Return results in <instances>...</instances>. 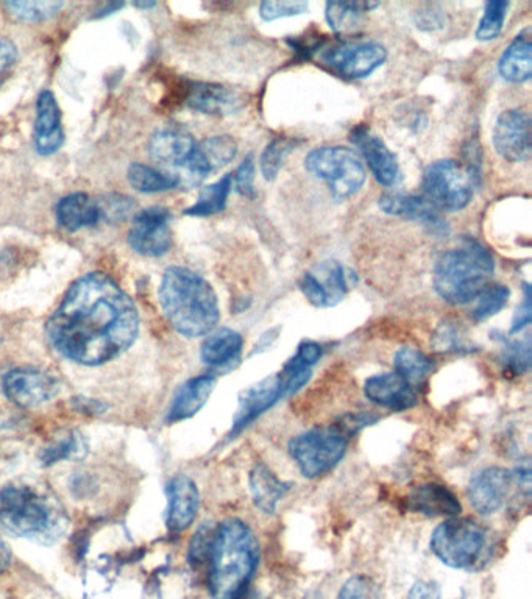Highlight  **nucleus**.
<instances>
[{
	"label": "nucleus",
	"instance_id": "nucleus-17",
	"mask_svg": "<svg viewBox=\"0 0 532 599\" xmlns=\"http://www.w3.org/2000/svg\"><path fill=\"white\" fill-rule=\"evenodd\" d=\"M349 139L355 144L361 157L366 159L368 169H371L372 175H374L380 185H397L400 178H402L398 161L390 147L382 141V138L372 134L368 127L359 126L352 131Z\"/></svg>",
	"mask_w": 532,
	"mask_h": 599
},
{
	"label": "nucleus",
	"instance_id": "nucleus-22",
	"mask_svg": "<svg viewBox=\"0 0 532 599\" xmlns=\"http://www.w3.org/2000/svg\"><path fill=\"white\" fill-rule=\"evenodd\" d=\"M380 208L391 216L417 222V224L428 228L433 235H449L446 222L442 219L437 209L423 197L406 196V194H384L380 198Z\"/></svg>",
	"mask_w": 532,
	"mask_h": 599
},
{
	"label": "nucleus",
	"instance_id": "nucleus-12",
	"mask_svg": "<svg viewBox=\"0 0 532 599\" xmlns=\"http://www.w3.org/2000/svg\"><path fill=\"white\" fill-rule=\"evenodd\" d=\"M170 213L165 208H146L136 214L128 243L136 253L142 256L166 255L173 247V233L169 227Z\"/></svg>",
	"mask_w": 532,
	"mask_h": 599
},
{
	"label": "nucleus",
	"instance_id": "nucleus-36",
	"mask_svg": "<svg viewBox=\"0 0 532 599\" xmlns=\"http://www.w3.org/2000/svg\"><path fill=\"white\" fill-rule=\"evenodd\" d=\"M509 297H511L509 287L503 286V284L489 283L481 291V294L477 295L475 308L470 313V317L476 324L489 321V318L496 316L500 311L504 310V306L508 305Z\"/></svg>",
	"mask_w": 532,
	"mask_h": 599
},
{
	"label": "nucleus",
	"instance_id": "nucleus-13",
	"mask_svg": "<svg viewBox=\"0 0 532 599\" xmlns=\"http://www.w3.org/2000/svg\"><path fill=\"white\" fill-rule=\"evenodd\" d=\"M7 399L21 407H38L56 399L60 386L49 373L38 369H14L2 379Z\"/></svg>",
	"mask_w": 532,
	"mask_h": 599
},
{
	"label": "nucleus",
	"instance_id": "nucleus-38",
	"mask_svg": "<svg viewBox=\"0 0 532 599\" xmlns=\"http://www.w3.org/2000/svg\"><path fill=\"white\" fill-rule=\"evenodd\" d=\"M63 2L56 0H37V2H9L6 3V9L22 22H41L46 19L56 17L58 11L63 9Z\"/></svg>",
	"mask_w": 532,
	"mask_h": 599
},
{
	"label": "nucleus",
	"instance_id": "nucleus-11",
	"mask_svg": "<svg viewBox=\"0 0 532 599\" xmlns=\"http://www.w3.org/2000/svg\"><path fill=\"white\" fill-rule=\"evenodd\" d=\"M387 60V50L375 41L345 42L324 53L325 65L349 80L364 79Z\"/></svg>",
	"mask_w": 532,
	"mask_h": 599
},
{
	"label": "nucleus",
	"instance_id": "nucleus-43",
	"mask_svg": "<svg viewBox=\"0 0 532 599\" xmlns=\"http://www.w3.org/2000/svg\"><path fill=\"white\" fill-rule=\"evenodd\" d=\"M309 10L308 2H294V0H283V2L259 3V17L264 21L272 22L282 18L298 17Z\"/></svg>",
	"mask_w": 532,
	"mask_h": 599
},
{
	"label": "nucleus",
	"instance_id": "nucleus-6",
	"mask_svg": "<svg viewBox=\"0 0 532 599\" xmlns=\"http://www.w3.org/2000/svg\"><path fill=\"white\" fill-rule=\"evenodd\" d=\"M430 548L444 566L470 570L483 562L489 550V534L477 521L453 517L434 529Z\"/></svg>",
	"mask_w": 532,
	"mask_h": 599
},
{
	"label": "nucleus",
	"instance_id": "nucleus-3",
	"mask_svg": "<svg viewBox=\"0 0 532 599\" xmlns=\"http://www.w3.org/2000/svg\"><path fill=\"white\" fill-rule=\"evenodd\" d=\"M208 559L213 598L238 599L258 567V539L243 520H225L216 528Z\"/></svg>",
	"mask_w": 532,
	"mask_h": 599
},
{
	"label": "nucleus",
	"instance_id": "nucleus-40",
	"mask_svg": "<svg viewBox=\"0 0 532 599\" xmlns=\"http://www.w3.org/2000/svg\"><path fill=\"white\" fill-rule=\"evenodd\" d=\"M509 2L492 0L485 3L483 18L476 29V38L480 41H492L500 37L506 19Z\"/></svg>",
	"mask_w": 532,
	"mask_h": 599
},
{
	"label": "nucleus",
	"instance_id": "nucleus-10",
	"mask_svg": "<svg viewBox=\"0 0 532 599\" xmlns=\"http://www.w3.org/2000/svg\"><path fill=\"white\" fill-rule=\"evenodd\" d=\"M356 284L358 276L352 268L337 261H324L302 276L301 291L316 308H333L355 289Z\"/></svg>",
	"mask_w": 532,
	"mask_h": 599
},
{
	"label": "nucleus",
	"instance_id": "nucleus-26",
	"mask_svg": "<svg viewBox=\"0 0 532 599\" xmlns=\"http://www.w3.org/2000/svg\"><path fill=\"white\" fill-rule=\"evenodd\" d=\"M321 357L322 347L317 342L305 341L298 345L297 353L283 365V371L278 375L285 399L294 395L308 383L313 375V367L321 361Z\"/></svg>",
	"mask_w": 532,
	"mask_h": 599
},
{
	"label": "nucleus",
	"instance_id": "nucleus-54",
	"mask_svg": "<svg viewBox=\"0 0 532 599\" xmlns=\"http://www.w3.org/2000/svg\"><path fill=\"white\" fill-rule=\"evenodd\" d=\"M135 7L136 9H154L155 7V3L154 2H149V3H142V2H139V3H135Z\"/></svg>",
	"mask_w": 532,
	"mask_h": 599
},
{
	"label": "nucleus",
	"instance_id": "nucleus-44",
	"mask_svg": "<svg viewBox=\"0 0 532 599\" xmlns=\"http://www.w3.org/2000/svg\"><path fill=\"white\" fill-rule=\"evenodd\" d=\"M215 531L208 524L201 527L199 531L194 534L191 543H189L188 560L191 566H200L205 560L209 558V551H211L213 539H215Z\"/></svg>",
	"mask_w": 532,
	"mask_h": 599
},
{
	"label": "nucleus",
	"instance_id": "nucleus-20",
	"mask_svg": "<svg viewBox=\"0 0 532 599\" xmlns=\"http://www.w3.org/2000/svg\"><path fill=\"white\" fill-rule=\"evenodd\" d=\"M35 150L42 157L57 154L65 144L61 110L53 92L42 91L37 100V118L33 130Z\"/></svg>",
	"mask_w": 532,
	"mask_h": 599
},
{
	"label": "nucleus",
	"instance_id": "nucleus-51",
	"mask_svg": "<svg viewBox=\"0 0 532 599\" xmlns=\"http://www.w3.org/2000/svg\"><path fill=\"white\" fill-rule=\"evenodd\" d=\"M417 24L423 30L437 29V27H442L441 17L437 13H431V10L422 11L417 14Z\"/></svg>",
	"mask_w": 532,
	"mask_h": 599
},
{
	"label": "nucleus",
	"instance_id": "nucleus-35",
	"mask_svg": "<svg viewBox=\"0 0 532 599\" xmlns=\"http://www.w3.org/2000/svg\"><path fill=\"white\" fill-rule=\"evenodd\" d=\"M128 181L136 190L144 194L165 193L180 185L178 175L161 173L155 167L134 163L128 167Z\"/></svg>",
	"mask_w": 532,
	"mask_h": 599
},
{
	"label": "nucleus",
	"instance_id": "nucleus-21",
	"mask_svg": "<svg viewBox=\"0 0 532 599\" xmlns=\"http://www.w3.org/2000/svg\"><path fill=\"white\" fill-rule=\"evenodd\" d=\"M364 394L384 410L403 412L417 406L418 395L397 373H380L364 384Z\"/></svg>",
	"mask_w": 532,
	"mask_h": 599
},
{
	"label": "nucleus",
	"instance_id": "nucleus-48",
	"mask_svg": "<svg viewBox=\"0 0 532 599\" xmlns=\"http://www.w3.org/2000/svg\"><path fill=\"white\" fill-rule=\"evenodd\" d=\"M18 60V48L13 41L0 37V73L13 68Z\"/></svg>",
	"mask_w": 532,
	"mask_h": 599
},
{
	"label": "nucleus",
	"instance_id": "nucleus-32",
	"mask_svg": "<svg viewBox=\"0 0 532 599\" xmlns=\"http://www.w3.org/2000/svg\"><path fill=\"white\" fill-rule=\"evenodd\" d=\"M378 7L371 2L326 3L325 17L329 27L337 33H352L358 30L364 13Z\"/></svg>",
	"mask_w": 532,
	"mask_h": 599
},
{
	"label": "nucleus",
	"instance_id": "nucleus-18",
	"mask_svg": "<svg viewBox=\"0 0 532 599\" xmlns=\"http://www.w3.org/2000/svg\"><path fill=\"white\" fill-rule=\"evenodd\" d=\"M282 399H285V395H283L278 375L269 376V379L259 381L254 386L246 389L243 395L239 396V406L235 419H233L230 438L247 430L255 420L266 414Z\"/></svg>",
	"mask_w": 532,
	"mask_h": 599
},
{
	"label": "nucleus",
	"instance_id": "nucleus-9",
	"mask_svg": "<svg viewBox=\"0 0 532 599\" xmlns=\"http://www.w3.org/2000/svg\"><path fill=\"white\" fill-rule=\"evenodd\" d=\"M348 438L336 425L313 428L289 442L290 458L303 477L314 480L332 472L347 451Z\"/></svg>",
	"mask_w": 532,
	"mask_h": 599
},
{
	"label": "nucleus",
	"instance_id": "nucleus-1",
	"mask_svg": "<svg viewBox=\"0 0 532 599\" xmlns=\"http://www.w3.org/2000/svg\"><path fill=\"white\" fill-rule=\"evenodd\" d=\"M138 333L139 314L134 300L100 272L73 282L48 322L50 345L80 365L116 360L135 344Z\"/></svg>",
	"mask_w": 532,
	"mask_h": 599
},
{
	"label": "nucleus",
	"instance_id": "nucleus-19",
	"mask_svg": "<svg viewBox=\"0 0 532 599\" xmlns=\"http://www.w3.org/2000/svg\"><path fill=\"white\" fill-rule=\"evenodd\" d=\"M167 493V528L174 532L188 529L199 512L200 493L196 482L186 474H177L169 481Z\"/></svg>",
	"mask_w": 532,
	"mask_h": 599
},
{
	"label": "nucleus",
	"instance_id": "nucleus-2",
	"mask_svg": "<svg viewBox=\"0 0 532 599\" xmlns=\"http://www.w3.org/2000/svg\"><path fill=\"white\" fill-rule=\"evenodd\" d=\"M159 303L167 321L181 336H205L219 324L215 289L204 276L189 268H167L159 286Z\"/></svg>",
	"mask_w": 532,
	"mask_h": 599
},
{
	"label": "nucleus",
	"instance_id": "nucleus-27",
	"mask_svg": "<svg viewBox=\"0 0 532 599\" xmlns=\"http://www.w3.org/2000/svg\"><path fill=\"white\" fill-rule=\"evenodd\" d=\"M248 488H250L252 500L256 508L264 513H274L293 484L279 480L277 474L263 462H256L248 474Z\"/></svg>",
	"mask_w": 532,
	"mask_h": 599
},
{
	"label": "nucleus",
	"instance_id": "nucleus-30",
	"mask_svg": "<svg viewBox=\"0 0 532 599\" xmlns=\"http://www.w3.org/2000/svg\"><path fill=\"white\" fill-rule=\"evenodd\" d=\"M56 214L58 225L68 232L92 227L102 219L99 204L83 193L69 194L61 198Z\"/></svg>",
	"mask_w": 532,
	"mask_h": 599
},
{
	"label": "nucleus",
	"instance_id": "nucleus-37",
	"mask_svg": "<svg viewBox=\"0 0 532 599\" xmlns=\"http://www.w3.org/2000/svg\"><path fill=\"white\" fill-rule=\"evenodd\" d=\"M297 138H275L267 144L262 155V174L267 181H274L285 166L287 157L298 147Z\"/></svg>",
	"mask_w": 532,
	"mask_h": 599
},
{
	"label": "nucleus",
	"instance_id": "nucleus-24",
	"mask_svg": "<svg viewBox=\"0 0 532 599\" xmlns=\"http://www.w3.org/2000/svg\"><path fill=\"white\" fill-rule=\"evenodd\" d=\"M197 143L188 131L180 128H165L151 136L149 154L155 161L162 165L185 167L191 159Z\"/></svg>",
	"mask_w": 532,
	"mask_h": 599
},
{
	"label": "nucleus",
	"instance_id": "nucleus-49",
	"mask_svg": "<svg viewBox=\"0 0 532 599\" xmlns=\"http://www.w3.org/2000/svg\"><path fill=\"white\" fill-rule=\"evenodd\" d=\"M406 599H442L441 590L434 582L417 581L411 587Z\"/></svg>",
	"mask_w": 532,
	"mask_h": 599
},
{
	"label": "nucleus",
	"instance_id": "nucleus-29",
	"mask_svg": "<svg viewBox=\"0 0 532 599\" xmlns=\"http://www.w3.org/2000/svg\"><path fill=\"white\" fill-rule=\"evenodd\" d=\"M243 348L244 340L238 332L220 328L205 340L200 357L209 367L230 369L233 364L238 363Z\"/></svg>",
	"mask_w": 532,
	"mask_h": 599
},
{
	"label": "nucleus",
	"instance_id": "nucleus-28",
	"mask_svg": "<svg viewBox=\"0 0 532 599\" xmlns=\"http://www.w3.org/2000/svg\"><path fill=\"white\" fill-rule=\"evenodd\" d=\"M215 386L216 379L211 375L196 376L186 381L184 386L178 389L170 406V422H181V420L194 418L208 403Z\"/></svg>",
	"mask_w": 532,
	"mask_h": 599
},
{
	"label": "nucleus",
	"instance_id": "nucleus-23",
	"mask_svg": "<svg viewBox=\"0 0 532 599\" xmlns=\"http://www.w3.org/2000/svg\"><path fill=\"white\" fill-rule=\"evenodd\" d=\"M407 508L422 515L450 517V519L460 515L462 511L460 500L452 490L436 482L417 485L411 490Z\"/></svg>",
	"mask_w": 532,
	"mask_h": 599
},
{
	"label": "nucleus",
	"instance_id": "nucleus-47",
	"mask_svg": "<svg viewBox=\"0 0 532 599\" xmlns=\"http://www.w3.org/2000/svg\"><path fill=\"white\" fill-rule=\"evenodd\" d=\"M524 297L522 305L516 308L514 321H512L511 334L523 332L531 324V287L530 284H524Z\"/></svg>",
	"mask_w": 532,
	"mask_h": 599
},
{
	"label": "nucleus",
	"instance_id": "nucleus-16",
	"mask_svg": "<svg viewBox=\"0 0 532 599\" xmlns=\"http://www.w3.org/2000/svg\"><path fill=\"white\" fill-rule=\"evenodd\" d=\"M514 485L512 472L501 467H487L470 481L467 495L470 504L481 515H492L506 504Z\"/></svg>",
	"mask_w": 532,
	"mask_h": 599
},
{
	"label": "nucleus",
	"instance_id": "nucleus-25",
	"mask_svg": "<svg viewBox=\"0 0 532 599\" xmlns=\"http://www.w3.org/2000/svg\"><path fill=\"white\" fill-rule=\"evenodd\" d=\"M188 105L201 115L228 116L244 107V97L220 85L196 84L189 89Z\"/></svg>",
	"mask_w": 532,
	"mask_h": 599
},
{
	"label": "nucleus",
	"instance_id": "nucleus-42",
	"mask_svg": "<svg viewBox=\"0 0 532 599\" xmlns=\"http://www.w3.org/2000/svg\"><path fill=\"white\" fill-rule=\"evenodd\" d=\"M337 599H383L382 589L374 579L368 576H352L348 581L341 587Z\"/></svg>",
	"mask_w": 532,
	"mask_h": 599
},
{
	"label": "nucleus",
	"instance_id": "nucleus-4",
	"mask_svg": "<svg viewBox=\"0 0 532 599\" xmlns=\"http://www.w3.org/2000/svg\"><path fill=\"white\" fill-rule=\"evenodd\" d=\"M0 527L19 539L53 544L66 534L68 515L60 501L30 485H7L0 492Z\"/></svg>",
	"mask_w": 532,
	"mask_h": 599
},
{
	"label": "nucleus",
	"instance_id": "nucleus-5",
	"mask_svg": "<svg viewBox=\"0 0 532 599\" xmlns=\"http://www.w3.org/2000/svg\"><path fill=\"white\" fill-rule=\"evenodd\" d=\"M495 259L483 244L475 239L462 240L457 247L442 253L434 266V289L450 305L475 302L481 291L491 283Z\"/></svg>",
	"mask_w": 532,
	"mask_h": 599
},
{
	"label": "nucleus",
	"instance_id": "nucleus-45",
	"mask_svg": "<svg viewBox=\"0 0 532 599\" xmlns=\"http://www.w3.org/2000/svg\"><path fill=\"white\" fill-rule=\"evenodd\" d=\"M254 181L255 161L254 157L248 155V157L240 163V166L238 169H236V173L233 174V186H235L236 193H238L239 196L255 198L256 190Z\"/></svg>",
	"mask_w": 532,
	"mask_h": 599
},
{
	"label": "nucleus",
	"instance_id": "nucleus-39",
	"mask_svg": "<svg viewBox=\"0 0 532 599\" xmlns=\"http://www.w3.org/2000/svg\"><path fill=\"white\" fill-rule=\"evenodd\" d=\"M83 439L79 434H69L65 438L57 439L41 451V462L45 465H53L65 459H80L85 456Z\"/></svg>",
	"mask_w": 532,
	"mask_h": 599
},
{
	"label": "nucleus",
	"instance_id": "nucleus-15",
	"mask_svg": "<svg viewBox=\"0 0 532 599\" xmlns=\"http://www.w3.org/2000/svg\"><path fill=\"white\" fill-rule=\"evenodd\" d=\"M238 155V144L228 135L211 136L197 144L191 159L186 163L184 178L180 183L194 186L215 170L223 169Z\"/></svg>",
	"mask_w": 532,
	"mask_h": 599
},
{
	"label": "nucleus",
	"instance_id": "nucleus-33",
	"mask_svg": "<svg viewBox=\"0 0 532 599\" xmlns=\"http://www.w3.org/2000/svg\"><path fill=\"white\" fill-rule=\"evenodd\" d=\"M394 373L402 376L411 386H421L433 372V361L421 350L413 347L400 348L394 356Z\"/></svg>",
	"mask_w": 532,
	"mask_h": 599
},
{
	"label": "nucleus",
	"instance_id": "nucleus-7",
	"mask_svg": "<svg viewBox=\"0 0 532 599\" xmlns=\"http://www.w3.org/2000/svg\"><path fill=\"white\" fill-rule=\"evenodd\" d=\"M477 183L480 173L469 166H461L453 159H441L423 173V198L442 212H462L472 202Z\"/></svg>",
	"mask_w": 532,
	"mask_h": 599
},
{
	"label": "nucleus",
	"instance_id": "nucleus-14",
	"mask_svg": "<svg viewBox=\"0 0 532 599\" xmlns=\"http://www.w3.org/2000/svg\"><path fill=\"white\" fill-rule=\"evenodd\" d=\"M493 146L509 163H523L531 157V119L522 110H508L496 119Z\"/></svg>",
	"mask_w": 532,
	"mask_h": 599
},
{
	"label": "nucleus",
	"instance_id": "nucleus-50",
	"mask_svg": "<svg viewBox=\"0 0 532 599\" xmlns=\"http://www.w3.org/2000/svg\"><path fill=\"white\" fill-rule=\"evenodd\" d=\"M512 477H514V482L519 484V488L523 490L526 495H530L531 492V469L530 464H524L523 467H519V469L515 470L514 473H512Z\"/></svg>",
	"mask_w": 532,
	"mask_h": 599
},
{
	"label": "nucleus",
	"instance_id": "nucleus-53",
	"mask_svg": "<svg viewBox=\"0 0 532 599\" xmlns=\"http://www.w3.org/2000/svg\"><path fill=\"white\" fill-rule=\"evenodd\" d=\"M238 599H263V598L259 597L258 593H247V591H244V593L240 595Z\"/></svg>",
	"mask_w": 532,
	"mask_h": 599
},
{
	"label": "nucleus",
	"instance_id": "nucleus-46",
	"mask_svg": "<svg viewBox=\"0 0 532 599\" xmlns=\"http://www.w3.org/2000/svg\"><path fill=\"white\" fill-rule=\"evenodd\" d=\"M434 347L439 352H461L465 350L464 340H462L460 332L452 324H444L437 330L436 336H434Z\"/></svg>",
	"mask_w": 532,
	"mask_h": 599
},
{
	"label": "nucleus",
	"instance_id": "nucleus-52",
	"mask_svg": "<svg viewBox=\"0 0 532 599\" xmlns=\"http://www.w3.org/2000/svg\"><path fill=\"white\" fill-rule=\"evenodd\" d=\"M11 562V551L9 548V544L3 542L2 539H0V573H3V571L7 570V568L10 567Z\"/></svg>",
	"mask_w": 532,
	"mask_h": 599
},
{
	"label": "nucleus",
	"instance_id": "nucleus-34",
	"mask_svg": "<svg viewBox=\"0 0 532 599\" xmlns=\"http://www.w3.org/2000/svg\"><path fill=\"white\" fill-rule=\"evenodd\" d=\"M233 189V174L224 175L220 180L201 189L196 204L185 209L188 216L207 217L223 213Z\"/></svg>",
	"mask_w": 532,
	"mask_h": 599
},
{
	"label": "nucleus",
	"instance_id": "nucleus-8",
	"mask_svg": "<svg viewBox=\"0 0 532 599\" xmlns=\"http://www.w3.org/2000/svg\"><path fill=\"white\" fill-rule=\"evenodd\" d=\"M305 169L324 180L336 200L355 196L366 183L363 159L347 147L324 146L311 150L305 158Z\"/></svg>",
	"mask_w": 532,
	"mask_h": 599
},
{
	"label": "nucleus",
	"instance_id": "nucleus-41",
	"mask_svg": "<svg viewBox=\"0 0 532 599\" xmlns=\"http://www.w3.org/2000/svg\"><path fill=\"white\" fill-rule=\"evenodd\" d=\"M501 361L508 371L522 375L531 365V341L526 337L523 341L506 342Z\"/></svg>",
	"mask_w": 532,
	"mask_h": 599
},
{
	"label": "nucleus",
	"instance_id": "nucleus-31",
	"mask_svg": "<svg viewBox=\"0 0 532 599\" xmlns=\"http://www.w3.org/2000/svg\"><path fill=\"white\" fill-rule=\"evenodd\" d=\"M499 72L511 84H524L532 76V42L530 29L524 30L504 50L499 61Z\"/></svg>",
	"mask_w": 532,
	"mask_h": 599
}]
</instances>
